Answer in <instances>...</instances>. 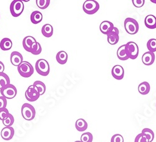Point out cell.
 <instances>
[{
  "instance_id": "obj_30",
  "label": "cell",
  "mask_w": 156,
  "mask_h": 142,
  "mask_svg": "<svg viewBox=\"0 0 156 142\" xmlns=\"http://www.w3.org/2000/svg\"><path fill=\"white\" fill-rule=\"evenodd\" d=\"M36 5L37 6L41 9H46L49 4L50 0H36Z\"/></svg>"
},
{
  "instance_id": "obj_3",
  "label": "cell",
  "mask_w": 156,
  "mask_h": 142,
  "mask_svg": "<svg viewBox=\"0 0 156 142\" xmlns=\"http://www.w3.org/2000/svg\"><path fill=\"white\" fill-rule=\"evenodd\" d=\"M126 31L129 35H136L139 31V23L137 21L132 18H127L124 23Z\"/></svg>"
},
{
  "instance_id": "obj_21",
  "label": "cell",
  "mask_w": 156,
  "mask_h": 142,
  "mask_svg": "<svg viewBox=\"0 0 156 142\" xmlns=\"http://www.w3.org/2000/svg\"><path fill=\"white\" fill-rule=\"evenodd\" d=\"M75 127L78 132H84L87 128V123L83 118L78 119L76 122Z\"/></svg>"
},
{
  "instance_id": "obj_24",
  "label": "cell",
  "mask_w": 156,
  "mask_h": 142,
  "mask_svg": "<svg viewBox=\"0 0 156 142\" xmlns=\"http://www.w3.org/2000/svg\"><path fill=\"white\" fill-rule=\"evenodd\" d=\"M125 48V45H122L118 48V51H117V56H118V58L122 61H126L129 59V57L126 53Z\"/></svg>"
},
{
  "instance_id": "obj_10",
  "label": "cell",
  "mask_w": 156,
  "mask_h": 142,
  "mask_svg": "<svg viewBox=\"0 0 156 142\" xmlns=\"http://www.w3.org/2000/svg\"><path fill=\"white\" fill-rule=\"evenodd\" d=\"M119 30L116 27H114L113 30L108 35H107L108 42L110 45H114L118 43L119 40Z\"/></svg>"
},
{
  "instance_id": "obj_2",
  "label": "cell",
  "mask_w": 156,
  "mask_h": 142,
  "mask_svg": "<svg viewBox=\"0 0 156 142\" xmlns=\"http://www.w3.org/2000/svg\"><path fill=\"white\" fill-rule=\"evenodd\" d=\"M18 71L23 78H29L34 73V68L28 61H23L18 67Z\"/></svg>"
},
{
  "instance_id": "obj_39",
  "label": "cell",
  "mask_w": 156,
  "mask_h": 142,
  "mask_svg": "<svg viewBox=\"0 0 156 142\" xmlns=\"http://www.w3.org/2000/svg\"><path fill=\"white\" fill-rule=\"evenodd\" d=\"M151 2H153L154 3H156V1H153V0H151Z\"/></svg>"
},
{
  "instance_id": "obj_15",
  "label": "cell",
  "mask_w": 156,
  "mask_h": 142,
  "mask_svg": "<svg viewBox=\"0 0 156 142\" xmlns=\"http://www.w3.org/2000/svg\"><path fill=\"white\" fill-rule=\"evenodd\" d=\"M36 42V40L33 36H26L23 41V48L26 51H27L28 52L31 53L32 47H33L34 43Z\"/></svg>"
},
{
  "instance_id": "obj_4",
  "label": "cell",
  "mask_w": 156,
  "mask_h": 142,
  "mask_svg": "<svg viewBox=\"0 0 156 142\" xmlns=\"http://www.w3.org/2000/svg\"><path fill=\"white\" fill-rule=\"evenodd\" d=\"M35 69L39 75L43 76L48 75L50 71L49 64L44 59H40L36 61Z\"/></svg>"
},
{
  "instance_id": "obj_14",
  "label": "cell",
  "mask_w": 156,
  "mask_h": 142,
  "mask_svg": "<svg viewBox=\"0 0 156 142\" xmlns=\"http://www.w3.org/2000/svg\"><path fill=\"white\" fill-rule=\"evenodd\" d=\"M114 28V26L112 23L109 21H102L99 27V29L101 32L102 34L108 35Z\"/></svg>"
},
{
  "instance_id": "obj_33",
  "label": "cell",
  "mask_w": 156,
  "mask_h": 142,
  "mask_svg": "<svg viewBox=\"0 0 156 142\" xmlns=\"http://www.w3.org/2000/svg\"><path fill=\"white\" fill-rule=\"evenodd\" d=\"M9 115V112L6 108L0 109V120L3 121Z\"/></svg>"
},
{
  "instance_id": "obj_34",
  "label": "cell",
  "mask_w": 156,
  "mask_h": 142,
  "mask_svg": "<svg viewBox=\"0 0 156 142\" xmlns=\"http://www.w3.org/2000/svg\"><path fill=\"white\" fill-rule=\"evenodd\" d=\"M111 142H124V138L120 134H115L112 137Z\"/></svg>"
},
{
  "instance_id": "obj_5",
  "label": "cell",
  "mask_w": 156,
  "mask_h": 142,
  "mask_svg": "<svg viewBox=\"0 0 156 142\" xmlns=\"http://www.w3.org/2000/svg\"><path fill=\"white\" fill-rule=\"evenodd\" d=\"M23 2L21 0H14L10 5V13L13 17L20 16L24 11Z\"/></svg>"
},
{
  "instance_id": "obj_19",
  "label": "cell",
  "mask_w": 156,
  "mask_h": 142,
  "mask_svg": "<svg viewBox=\"0 0 156 142\" xmlns=\"http://www.w3.org/2000/svg\"><path fill=\"white\" fill-rule=\"evenodd\" d=\"M31 21L33 24H38L43 20V15L40 11H34L31 15Z\"/></svg>"
},
{
  "instance_id": "obj_27",
  "label": "cell",
  "mask_w": 156,
  "mask_h": 142,
  "mask_svg": "<svg viewBox=\"0 0 156 142\" xmlns=\"http://www.w3.org/2000/svg\"><path fill=\"white\" fill-rule=\"evenodd\" d=\"M10 84V79L5 73H0V89Z\"/></svg>"
},
{
  "instance_id": "obj_9",
  "label": "cell",
  "mask_w": 156,
  "mask_h": 142,
  "mask_svg": "<svg viewBox=\"0 0 156 142\" xmlns=\"http://www.w3.org/2000/svg\"><path fill=\"white\" fill-rule=\"evenodd\" d=\"M40 95L39 94L37 90L33 86V85L30 86L27 89L25 93V97L29 101L33 102L38 100Z\"/></svg>"
},
{
  "instance_id": "obj_12",
  "label": "cell",
  "mask_w": 156,
  "mask_h": 142,
  "mask_svg": "<svg viewBox=\"0 0 156 142\" xmlns=\"http://www.w3.org/2000/svg\"><path fill=\"white\" fill-rule=\"evenodd\" d=\"M112 75L116 80H121L124 76V70L120 65H115L112 68Z\"/></svg>"
},
{
  "instance_id": "obj_7",
  "label": "cell",
  "mask_w": 156,
  "mask_h": 142,
  "mask_svg": "<svg viewBox=\"0 0 156 142\" xmlns=\"http://www.w3.org/2000/svg\"><path fill=\"white\" fill-rule=\"evenodd\" d=\"M0 93L6 99H12L17 95V89L13 85L9 84L0 89Z\"/></svg>"
},
{
  "instance_id": "obj_32",
  "label": "cell",
  "mask_w": 156,
  "mask_h": 142,
  "mask_svg": "<svg viewBox=\"0 0 156 142\" xmlns=\"http://www.w3.org/2000/svg\"><path fill=\"white\" fill-rule=\"evenodd\" d=\"M93 140V136L91 133L86 132L82 134L81 137V142H92Z\"/></svg>"
},
{
  "instance_id": "obj_36",
  "label": "cell",
  "mask_w": 156,
  "mask_h": 142,
  "mask_svg": "<svg viewBox=\"0 0 156 142\" xmlns=\"http://www.w3.org/2000/svg\"><path fill=\"white\" fill-rule=\"evenodd\" d=\"M133 4L136 8H141L144 5V0H133Z\"/></svg>"
},
{
  "instance_id": "obj_20",
  "label": "cell",
  "mask_w": 156,
  "mask_h": 142,
  "mask_svg": "<svg viewBox=\"0 0 156 142\" xmlns=\"http://www.w3.org/2000/svg\"><path fill=\"white\" fill-rule=\"evenodd\" d=\"M68 55L66 51H60L56 55V60L60 64H64L67 63Z\"/></svg>"
},
{
  "instance_id": "obj_13",
  "label": "cell",
  "mask_w": 156,
  "mask_h": 142,
  "mask_svg": "<svg viewBox=\"0 0 156 142\" xmlns=\"http://www.w3.org/2000/svg\"><path fill=\"white\" fill-rule=\"evenodd\" d=\"M155 58V56L154 53L147 51V52H146L145 53L143 54L142 57V61L145 65L151 66L154 63Z\"/></svg>"
},
{
  "instance_id": "obj_22",
  "label": "cell",
  "mask_w": 156,
  "mask_h": 142,
  "mask_svg": "<svg viewBox=\"0 0 156 142\" xmlns=\"http://www.w3.org/2000/svg\"><path fill=\"white\" fill-rule=\"evenodd\" d=\"M41 32L46 38H50L53 34V28L50 24H45L42 27Z\"/></svg>"
},
{
  "instance_id": "obj_18",
  "label": "cell",
  "mask_w": 156,
  "mask_h": 142,
  "mask_svg": "<svg viewBox=\"0 0 156 142\" xmlns=\"http://www.w3.org/2000/svg\"><path fill=\"white\" fill-rule=\"evenodd\" d=\"M151 90L150 84L147 82H144L139 84L138 86V91L141 95H147Z\"/></svg>"
},
{
  "instance_id": "obj_29",
  "label": "cell",
  "mask_w": 156,
  "mask_h": 142,
  "mask_svg": "<svg viewBox=\"0 0 156 142\" xmlns=\"http://www.w3.org/2000/svg\"><path fill=\"white\" fill-rule=\"evenodd\" d=\"M147 47L149 49V51L152 53H154L156 51V39L154 38H151L147 43Z\"/></svg>"
},
{
  "instance_id": "obj_1",
  "label": "cell",
  "mask_w": 156,
  "mask_h": 142,
  "mask_svg": "<svg viewBox=\"0 0 156 142\" xmlns=\"http://www.w3.org/2000/svg\"><path fill=\"white\" fill-rule=\"evenodd\" d=\"M21 115L24 120L31 121L35 118V108L30 103H24L21 107Z\"/></svg>"
},
{
  "instance_id": "obj_23",
  "label": "cell",
  "mask_w": 156,
  "mask_h": 142,
  "mask_svg": "<svg viewBox=\"0 0 156 142\" xmlns=\"http://www.w3.org/2000/svg\"><path fill=\"white\" fill-rule=\"evenodd\" d=\"M12 46V41L8 38H5L0 42V48L3 51H8L11 49Z\"/></svg>"
},
{
  "instance_id": "obj_37",
  "label": "cell",
  "mask_w": 156,
  "mask_h": 142,
  "mask_svg": "<svg viewBox=\"0 0 156 142\" xmlns=\"http://www.w3.org/2000/svg\"><path fill=\"white\" fill-rule=\"evenodd\" d=\"M7 106V99L4 96H0V109L6 108Z\"/></svg>"
},
{
  "instance_id": "obj_17",
  "label": "cell",
  "mask_w": 156,
  "mask_h": 142,
  "mask_svg": "<svg viewBox=\"0 0 156 142\" xmlns=\"http://www.w3.org/2000/svg\"><path fill=\"white\" fill-rule=\"evenodd\" d=\"M144 23L146 27L149 29L156 28V17L152 15L147 16L145 18Z\"/></svg>"
},
{
  "instance_id": "obj_31",
  "label": "cell",
  "mask_w": 156,
  "mask_h": 142,
  "mask_svg": "<svg viewBox=\"0 0 156 142\" xmlns=\"http://www.w3.org/2000/svg\"><path fill=\"white\" fill-rule=\"evenodd\" d=\"M2 122L3 125L5 126L9 127V126H11L12 125H13L15 122V118L13 117V116L9 113V115L8 116V117L6 118H5Z\"/></svg>"
},
{
  "instance_id": "obj_16",
  "label": "cell",
  "mask_w": 156,
  "mask_h": 142,
  "mask_svg": "<svg viewBox=\"0 0 156 142\" xmlns=\"http://www.w3.org/2000/svg\"><path fill=\"white\" fill-rule=\"evenodd\" d=\"M10 61L12 65L18 67L20 64L23 61V57L22 55L18 51H13L11 54Z\"/></svg>"
},
{
  "instance_id": "obj_35",
  "label": "cell",
  "mask_w": 156,
  "mask_h": 142,
  "mask_svg": "<svg viewBox=\"0 0 156 142\" xmlns=\"http://www.w3.org/2000/svg\"><path fill=\"white\" fill-rule=\"evenodd\" d=\"M134 142H149L146 137L141 133L136 136L135 138Z\"/></svg>"
},
{
  "instance_id": "obj_11",
  "label": "cell",
  "mask_w": 156,
  "mask_h": 142,
  "mask_svg": "<svg viewBox=\"0 0 156 142\" xmlns=\"http://www.w3.org/2000/svg\"><path fill=\"white\" fill-rule=\"evenodd\" d=\"M14 135H15V130L14 128L11 126H9V127L5 126L2 129V130L1 132L2 138L6 141H9L11 140L12 137H13Z\"/></svg>"
},
{
  "instance_id": "obj_28",
  "label": "cell",
  "mask_w": 156,
  "mask_h": 142,
  "mask_svg": "<svg viewBox=\"0 0 156 142\" xmlns=\"http://www.w3.org/2000/svg\"><path fill=\"white\" fill-rule=\"evenodd\" d=\"M42 51V48L41 46L40 45V43L38 42H36L34 43L31 51V53L33 55H40Z\"/></svg>"
},
{
  "instance_id": "obj_6",
  "label": "cell",
  "mask_w": 156,
  "mask_h": 142,
  "mask_svg": "<svg viewBox=\"0 0 156 142\" xmlns=\"http://www.w3.org/2000/svg\"><path fill=\"white\" fill-rule=\"evenodd\" d=\"M83 9L86 14L94 15L99 9V5L94 0H87L84 3Z\"/></svg>"
},
{
  "instance_id": "obj_26",
  "label": "cell",
  "mask_w": 156,
  "mask_h": 142,
  "mask_svg": "<svg viewBox=\"0 0 156 142\" xmlns=\"http://www.w3.org/2000/svg\"><path fill=\"white\" fill-rule=\"evenodd\" d=\"M141 133L144 135L146 137L149 142H152L154 139V137H155L154 133L150 128H144L142 130Z\"/></svg>"
},
{
  "instance_id": "obj_40",
  "label": "cell",
  "mask_w": 156,
  "mask_h": 142,
  "mask_svg": "<svg viewBox=\"0 0 156 142\" xmlns=\"http://www.w3.org/2000/svg\"><path fill=\"white\" fill-rule=\"evenodd\" d=\"M74 142H81V141H74Z\"/></svg>"
},
{
  "instance_id": "obj_38",
  "label": "cell",
  "mask_w": 156,
  "mask_h": 142,
  "mask_svg": "<svg viewBox=\"0 0 156 142\" xmlns=\"http://www.w3.org/2000/svg\"><path fill=\"white\" fill-rule=\"evenodd\" d=\"M5 70V65L3 62H2L0 61V73H3Z\"/></svg>"
},
{
  "instance_id": "obj_8",
  "label": "cell",
  "mask_w": 156,
  "mask_h": 142,
  "mask_svg": "<svg viewBox=\"0 0 156 142\" xmlns=\"http://www.w3.org/2000/svg\"><path fill=\"white\" fill-rule=\"evenodd\" d=\"M125 46L126 53L129 58L131 60L136 59L139 55V51L137 45L133 42H129L126 43Z\"/></svg>"
},
{
  "instance_id": "obj_25",
  "label": "cell",
  "mask_w": 156,
  "mask_h": 142,
  "mask_svg": "<svg viewBox=\"0 0 156 142\" xmlns=\"http://www.w3.org/2000/svg\"><path fill=\"white\" fill-rule=\"evenodd\" d=\"M33 86L37 90L40 95H43L46 92V85L41 81H36L33 83Z\"/></svg>"
}]
</instances>
